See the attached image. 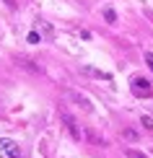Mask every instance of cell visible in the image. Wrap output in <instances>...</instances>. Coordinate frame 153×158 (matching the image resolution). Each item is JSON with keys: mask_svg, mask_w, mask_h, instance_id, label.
Masks as SVG:
<instances>
[{"mask_svg": "<svg viewBox=\"0 0 153 158\" xmlns=\"http://www.w3.org/2000/svg\"><path fill=\"white\" fill-rule=\"evenodd\" d=\"M0 158H21V148L11 137H0Z\"/></svg>", "mask_w": 153, "mask_h": 158, "instance_id": "6da1fadb", "label": "cell"}, {"mask_svg": "<svg viewBox=\"0 0 153 158\" xmlns=\"http://www.w3.org/2000/svg\"><path fill=\"white\" fill-rule=\"evenodd\" d=\"M132 94L140 96V98H148V96L153 94V91H151V83L145 81V78H140V75L132 78Z\"/></svg>", "mask_w": 153, "mask_h": 158, "instance_id": "7a4b0ae2", "label": "cell"}, {"mask_svg": "<svg viewBox=\"0 0 153 158\" xmlns=\"http://www.w3.org/2000/svg\"><path fill=\"white\" fill-rule=\"evenodd\" d=\"M62 119H65V124H68V130L73 132V137H78V140H81V132H78V127H75V122H73V117H70V114H62Z\"/></svg>", "mask_w": 153, "mask_h": 158, "instance_id": "3957f363", "label": "cell"}, {"mask_svg": "<svg viewBox=\"0 0 153 158\" xmlns=\"http://www.w3.org/2000/svg\"><path fill=\"white\" fill-rule=\"evenodd\" d=\"M125 153H127V158H145V156L140 153V150H132V148H127Z\"/></svg>", "mask_w": 153, "mask_h": 158, "instance_id": "277c9868", "label": "cell"}, {"mask_svg": "<svg viewBox=\"0 0 153 158\" xmlns=\"http://www.w3.org/2000/svg\"><path fill=\"white\" fill-rule=\"evenodd\" d=\"M104 16H106V21H109V23H114V21H117V13H114V10H112V8H109V10H106V13H104Z\"/></svg>", "mask_w": 153, "mask_h": 158, "instance_id": "5b68a950", "label": "cell"}, {"mask_svg": "<svg viewBox=\"0 0 153 158\" xmlns=\"http://www.w3.org/2000/svg\"><path fill=\"white\" fill-rule=\"evenodd\" d=\"M29 42H31V44H39V42H42V36H39L36 31H31V34H29Z\"/></svg>", "mask_w": 153, "mask_h": 158, "instance_id": "8992f818", "label": "cell"}, {"mask_svg": "<svg viewBox=\"0 0 153 158\" xmlns=\"http://www.w3.org/2000/svg\"><path fill=\"white\" fill-rule=\"evenodd\" d=\"M140 122H143V127H145V130H153V119H151V117H143Z\"/></svg>", "mask_w": 153, "mask_h": 158, "instance_id": "52a82bcc", "label": "cell"}, {"mask_svg": "<svg viewBox=\"0 0 153 158\" xmlns=\"http://www.w3.org/2000/svg\"><path fill=\"white\" fill-rule=\"evenodd\" d=\"M145 62H148L151 70H153V52H145Z\"/></svg>", "mask_w": 153, "mask_h": 158, "instance_id": "ba28073f", "label": "cell"}, {"mask_svg": "<svg viewBox=\"0 0 153 158\" xmlns=\"http://www.w3.org/2000/svg\"><path fill=\"white\" fill-rule=\"evenodd\" d=\"M5 3H8V5H11V8H13V5H16V0H5Z\"/></svg>", "mask_w": 153, "mask_h": 158, "instance_id": "9c48e42d", "label": "cell"}]
</instances>
